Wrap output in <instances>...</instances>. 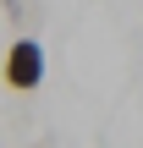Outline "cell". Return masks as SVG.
I'll return each instance as SVG.
<instances>
[{
  "label": "cell",
  "mask_w": 143,
  "mask_h": 148,
  "mask_svg": "<svg viewBox=\"0 0 143 148\" xmlns=\"http://www.w3.org/2000/svg\"><path fill=\"white\" fill-rule=\"evenodd\" d=\"M0 82L11 93H39V82H44V44L39 38H11L6 60H0Z\"/></svg>",
  "instance_id": "1"
},
{
  "label": "cell",
  "mask_w": 143,
  "mask_h": 148,
  "mask_svg": "<svg viewBox=\"0 0 143 148\" xmlns=\"http://www.w3.org/2000/svg\"><path fill=\"white\" fill-rule=\"evenodd\" d=\"M0 11H6V16L17 22V16H22V0H0Z\"/></svg>",
  "instance_id": "2"
},
{
  "label": "cell",
  "mask_w": 143,
  "mask_h": 148,
  "mask_svg": "<svg viewBox=\"0 0 143 148\" xmlns=\"http://www.w3.org/2000/svg\"><path fill=\"white\" fill-rule=\"evenodd\" d=\"M50 148H55V143H50Z\"/></svg>",
  "instance_id": "3"
}]
</instances>
